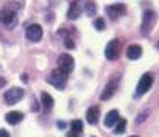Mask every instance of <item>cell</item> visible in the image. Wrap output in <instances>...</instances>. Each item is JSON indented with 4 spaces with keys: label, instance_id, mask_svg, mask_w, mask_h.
<instances>
[{
    "label": "cell",
    "instance_id": "1",
    "mask_svg": "<svg viewBox=\"0 0 159 137\" xmlns=\"http://www.w3.org/2000/svg\"><path fill=\"white\" fill-rule=\"evenodd\" d=\"M20 7V3H8L2 11H0V22H2L7 28H14L17 24V16L16 10Z\"/></svg>",
    "mask_w": 159,
    "mask_h": 137
},
{
    "label": "cell",
    "instance_id": "2",
    "mask_svg": "<svg viewBox=\"0 0 159 137\" xmlns=\"http://www.w3.org/2000/svg\"><path fill=\"white\" fill-rule=\"evenodd\" d=\"M67 78H69V73L62 72L61 68H56V70H53L48 77V83L52 86H55L56 89L62 91L66 87V83H67Z\"/></svg>",
    "mask_w": 159,
    "mask_h": 137
},
{
    "label": "cell",
    "instance_id": "3",
    "mask_svg": "<svg viewBox=\"0 0 159 137\" xmlns=\"http://www.w3.org/2000/svg\"><path fill=\"white\" fill-rule=\"evenodd\" d=\"M154 24H156V13H154V11H151V10H147V11H143V16H142V27H140V33H142L143 36L150 34V31L153 30Z\"/></svg>",
    "mask_w": 159,
    "mask_h": 137
},
{
    "label": "cell",
    "instance_id": "4",
    "mask_svg": "<svg viewBox=\"0 0 159 137\" xmlns=\"http://www.w3.org/2000/svg\"><path fill=\"white\" fill-rule=\"evenodd\" d=\"M22 97H24V89H20V87H11V89H8L5 92V103L10 104V106H13V104L19 103Z\"/></svg>",
    "mask_w": 159,
    "mask_h": 137
},
{
    "label": "cell",
    "instance_id": "5",
    "mask_svg": "<svg viewBox=\"0 0 159 137\" xmlns=\"http://www.w3.org/2000/svg\"><path fill=\"white\" fill-rule=\"evenodd\" d=\"M119 53H120V42H119V39L109 41L108 45H106V50H105V56L109 61H116L119 58Z\"/></svg>",
    "mask_w": 159,
    "mask_h": 137
},
{
    "label": "cell",
    "instance_id": "6",
    "mask_svg": "<svg viewBox=\"0 0 159 137\" xmlns=\"http://www.w3.org/2000/svg\"><path fill=\"white\" fill-rule=\"evenodd\" d=\"M151 84H153V77H151L150 73L142 75V77H140V80H139V83H137L136 95H137V97H140V95H143L145 92H148V91H150V87H151Z\"/></svg>",
    "mask_w": 159,
    "mask_h": 137
},
{
    "label": "cell",
    "instance_id": "7",
    "mask_svg": "<svg viewBox=\"0 0 159 137\" xmlns=\"http://www.w3.org/2000/svg\"><path fill=\"white\" fill-rule=\"evenodd\" d=\"M73 67H75V61H73V58L70 55L64 53V55H61L58 58V68H61L62 72L70 73L73 70Z\"/></svg>",
    "mask_w": 159,
    "mask_h": 137
},
{
    "label": "cell",
    "instance_id": "8",
    "mask_svg": "<svg viewBox=\"0 0 159 137\" xmlns=\"http://www.w3.org/2000/svg\"><path fill=\"white\" fill-rule=\"evenodd\" d=\"M83 8H84V3L83 0H75V2L69 7V11H67V17L70 20H76L83 13Z\"/></svg>",
    "mask_w": 159,
    "mask_h": 137
},
{
    "label": "cell",
    "instance_id": "9",
    "mask_svg": "<svg viewBox=\"0 0 159 137\" xmlns=\"http://www.w3.org/2000/svg\"><path fill=\"white\" fill-rule=\"evenodd\" d=\"M105 11H106V14H108V17H109L111 20H117L120 16H123V14H125L126 8H125L123 5L116 3V5H109V7H106V8H105Z\"/></svg>",
    "mask_w": 159,
    "mask_h": 137
},
{
    "label": "cell",
    "instance_id": "10",
    "mask_svg": "<svg viewBox=\"0 0 159 137\" xmlns=\"http://www.w3.org/2000/svg\"><path fill=\"white\" fill-rule=\"evenodd\" d=\"M25 34H27L28 41H31V42H39V41L42 39V28H41V25H38V24L28 25Z\"/></svg>",
    "mask_w": 159,
    "mask_h": 137
},
{
    "label": "cell",
    "instance_id": "11",
    "mask_svg": "<svg viewBox=\"0 0 159 137\" xmlns=\"http://www.w3.org/2000/svg\"><path fill=\"white\" fill-rule=\"evenodd\" d=\"M117 87H119V78H114V80H111L108 84H106V87H105V91L102 92V100L103 101H106V100H109L116 92H117Z\"/></svg>",
    "mask_w": 159,
    "mask_h": 137
},
{
    "label": "cell",
    "instance_id": "12",
    "mask_svg": "<svg viewBox=\"0 0 159 137\" xmlns=\"http://www.w3.org/2000/svg\"><path fill=\"white\" fill-rule=\"evenodd\" d=\"M119 118H120V117H119V112H117L116 109L109 111V112L106 114V117H105V126H106V128H114Z\"/></svg>",
    "mask_w": 159,
    "mask_h": 137
},
{
    "label": "cell",
    "instance_id": "13",
    "mask_svg": "<svg viewBox=\"0 0 159 137\" xmlns=\"http://www.w3.org/2000/svg\"><path fill=\"white\" fill-rule=\"evenodd\" d=\"M98 118H100V111H98V108H97V106L89 108L88 112H86V120H88L91 125H95V123L98 122Z\"/></svg>",
    "mask_w": 159,
    "mask_h": 137
},
{
    "label": "cell",
    "instance_id": "14",
    "mask_svg": "<svg viewBox=\"0 0 159 137\" xmlns=\"http://www.w3.org/2000/svg\"><path fill=\"white\" fill-rule=\"evenodd\" d=\"M126 56L129 58V59H139L140 56H142V47L140 45H137V44H134V45H129L128 47V50H126Z\"/></svg>",
    "mask_w": 159,
    "mask_h": 137
},
{
    "label": "cell",
    "instance_id": "15",
    "mask_svg": "<svg viewBox=\"0 0 159 137\" xmlns=\"http://www.w3.org/2000/svg\"><path fill=\"white\" fill-rule=\"evenodd\" d=\"M22 118H24V114L19 112V111H13V112H8V114L5 115V120H7L10 125H17Z\"/></svg>",
    "mask_w": 159,
    "mask_h": 137
},
{
    "label": "cell",
    "instance_id": "16",
    "mask_svg": "<svg viewBox=\"0 0 159 137\" xmlns=\"http://www.w3.org/2000/svg\"><path fill=\"white\" fill-rule=\"evenodd\" d=\"M41 103H42V106H44L45 111H50L53 108V98H52V95L47 94V92H42L41 94Z\"/></svg>",
    "mask_w": 159,
    "mask_h": 137
},
{
    "label": "cell",
    "instance_id": "17",
    "mask_svg": "<svg viewBox=\"0 0 159 137\" xmlns=\"http://www.w3.org/2000/svg\"><path fill=\"white\" fill-rule=\"evenodd\" d=\"M125 129H126V120L125 118H119L116 126H114L116 134H122V132H125Z\"/></svg>",
    "mask_w": 159,
    "mask_h": 137
},
{
    "label": "cell",
    "instance_id": "18",
    "mask_svg": "<svg viewBox=\"0 0 159 137\" xmlns=\"http://www.w3.org/2000/svg\"><path fill=\"white\" fill-rule=\"evenodd\" d=\"M70 129H72L73 132H76V134L83 132V122H81V120H73V122L70 123Z\"/></svg>",
    "mask_w": 159,
    "mask_h": 137
},
{
    "label": "cell",
    "instance_id": "19",
    "mask_svg": "<svg viewBox=\"0 0 159 137\" xmlns=\"http://www.w3.org/2000/svg\"><path fill=\"white\" fill-rule=\"evenodd\" d=\"M84 11H86L88 16H94L95 11H97L95 3H94V2H86V3H84Z\"/></svg>",
    "mask_w": 159,
    "mask_h": 137
},
{
    "label": "cell",
    "instance_id": "20",
    "mask_svg": "<svg viewBox=\"0 0 159 137\" xmlns=\"http://www.w3.org/2000/svg\"><path fill=\"white\" fill-rule=\"evenodd\" d=\"M94 27H95L97 30H100V31H102V30H105V20H103L102 17H98V19L94 22Z\"/></svg>",
    "mask_w": 159,
    "mask_h": 137
},
{
    "label": "cell",
    "instance_id": "21",
    "mask_svg": "<svg viewBox=\"0 0 159 137\" xmlns=\"http://www.w3.org/2000/svg\"><path fill=\"white\" fill-rule=\"evenodd\" d=\"M66 47H67V48H73V47H75V44H73V41H72L70 38H66Z\"/></svg>",
    "mask_w": 159,
    "mask_h": 137
},
{
    "label": "cell",
    "instance_id": "22",
    "mask_svg": "<svg viewBox=\"0 0 159 137\" xmlns=\"http://www.w3.org/2000/svg\"><path fill=\"white\" fill-rule=\"evenodd\" d=\"M147 115H148V112H147V111H143V112L139 115V118H137V123H142V120H143V118H147Z\"/></svg>",
    "mask_w": 159,
    "mask_h": 137
},
{
    "label": "cell",
    "instance_id": "23",
    "mask_svg": "<svg viewBox=\"0 0 159 137\" xmlns=\"http://www.w3.org/2000/svg\"><path fill=\"white\" fill-rule=\"evenodd\" d=\"M0 137H10L8 131H5V129H0Z\"/></svg>",
    "mask_w": 159,
    "mask_h": 137
},
{
    "label": "cell",
    "instance_id": "24",
    "mask_svg": "<svg viewBox=\"0 0 159 137\" xmlns=\"http://www.w3.org/2000/svg\"><path fill=\"white\" fill-rule=\"evenodd\" d=\"M58 126H59L61 129H64V128H66V122H62V120H59V122H58Z\"/></svg>",
    "mask_w": 159,
    "mask_h": 137
},
{
    "label": "cell",
    "instance_id": "25",
    "mask_svg": "<svg viewBox=\"0 0 159 137\" xmlns=\"http://www.w3.org/2000/svg\"><path fill=\"white\" fill-rule=\"evenodd\" d=\"M69 137H78V134H76V132H73V131H72V132H70V134H69Z\"/></svg>",
    "mask_w": 159,
    "mask_h": 137
},
{
    "label": "cell",
    "instance_id": "26",
    "mask_svg": "<svg viewBox=\"0 0 159 137\" xmlns=\"http://www.w3.org/2000/svg\"><path fill=\"white\" fill-rule=\"evenodd\" d=\"M131 137H137V135H131Z\"/></svg>",
    "mask_w": 159,
    "mask_h": 137
},
{
    "label": "cell",
    "instance_id": "27",
    "mask_svg": "<svg viewBox=\"0 0 159 137\" xmlns=\"http://www.w3.org/2000/svg\"><path fill=\"white\" fill-rule=\"evenodd\" d=\"M157 48H159V45H157Z\"/></svg>",
    "mask_w": 159,
    "mask_h": 137
}]
</instances>
